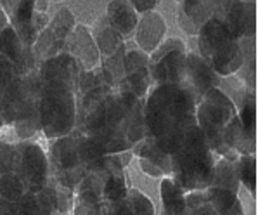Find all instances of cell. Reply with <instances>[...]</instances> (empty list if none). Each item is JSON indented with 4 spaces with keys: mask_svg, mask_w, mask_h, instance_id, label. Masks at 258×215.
<instances>
[{
    "mask_svg": "<svg viewBox=\"0 0 258 215\" xmlns=\"http://www.w3.org/2000/svg\"><path fill=\"white\" fill-rule=\"evenodd\" d=\"M101 215H154V205L144 193L128 188L125 196L106 206Z\"/></svg>",
    "mask_w": 258,
    "mask_h": 215,
    "instance_id": "7402d4cb",
    "label": "cell"
},
{
    "mask_svg": "<svg viewBox=\"0 0 258 215\" xmlns=\"http://www.w3.org/2000/svg\"><path fill=\"white\" fill-rule=\"evenodd\" d=\"M49 181L52 182V188L55 193V200H57V215H66L73 212V203H75V191H71L64 186H61L57 181H54L49 175Z\"/></svg>",
    "mask_w": 258,
    "mask_h": 215,
    "instance_id": "f1b7e54d",
    "label": "cell"
},
{
    "mask_svg": "<svg viewBox=\"0 0 258 215\" xmlns=\"http://www.w3.org/2000/svg\"><path fill=\"white\" fill-rule=\"evenodd\" d=\"M125 165L118 154H104L94 163L75 189L73 215H101L111 203L125 196Z\"/></svg>",
    "mask_w": 258,
    "mask_h": 215,
    "instance_id": "277c9868",
    "label": "cell"
},
{
    "mask_svg": "<svg viewBox=\"0 0 258 215\" xmlns=\"http://www.w3.org/2000/svg\"><path fill=\"white\" fill-rule=\"evenodd\" d=\"M75 26L77 23H75L73 13L68 7H61L50 19L49 26L38 35L31 47L37 66H40L43 61L54 58V56L66 52V43H68V38Z\"/></svg>",
    "mask_w": 258,
    "mask_h": 215,
    "instance_id": "30bf717a",
    "label": "cell"
},
{
    "mask_svg": "<svg viewBox=\"0 0 258 215\" xmlns=\"http://www.w3.org/2000/svg\"><path fill=\"white\" fill-rule=\"evenodd\" d=\"M165 31V19L156 11L139 16V23L136 28V33H134V40L137 43V49L149 56L153 50L158 49V45L163 40Z\"/></svg>",
    "mask_w": 258,
    "mask_h": 215,
    "instance_id": "d6986e66",
    "label": "cell"
},
{
    "mask_svg": "<svg viewBox=\"0 0 258 215\" xmlns=\"http://www.w3.org/2000/svg\"><path fill=\"white\" fill-rule=\"evenodd\" d=\"M198 50L203 61L220 78L237 73L243 63L239 40L217 18H212L200 28L196 35Z\"/></svg>",
    "mask_w": 258,
    "mask_h": 215,
    "instance_id": "52a82bcc",
    "label": "cell"
},
{
    "mask_svg": "<svg viewBox=\"0 0 258 215\" xmlns=\"http://www.w3.org/2000/svg\"><path fill=\"white\" fill-rule=\"evenodd\" d=\"M23 95H25L23 77L19 73H16L11 83L7 85V89L4 90L2 101H0V115H2L4 127L13 125L14 123L19 104H21V101H23Z\"/></svg>",
    "mask_w": 258,
    "mask_h": 215,
    "instance_id": "cb8c5ba5",
    "label": "cell"
},
{
    "mask_svg": "<svg viewBox=\"0 0 258 215\" xmlns=\"http://www.w3.org/2000/svg\"><path fill=\"white\" fill-rule=\"evenodd\" d=\"M149 77V56L137 47L132 50H126L125 61H123V78L116 90L134 94L139 99H146L151 89Z\"/></svg>",
    "mask_w": 258,
    "mask_h": 215,
    "instance_id": "5bb4252c",
    "label": "cell"
},
{
    "mask_svg": "<svg viewBox=\"0 0 258 215\" xmlns=\"http://www.w3.org/2000/svg\"><path fill=\"white\" fill-rule=\"evenodd\" d=\"M4 127V122H2V115H0V129Z\"/></svg>",
    "mask_w": 258,
    "mask_h": 215,
    "instance_id": "d590c367",
    "label": "cell"
},
{
    "mask_svg": "<svg viewBox=\"0 0 258 215\" xmlns=\"http://www.w3.org/2000/svg\"><path fill=\"white\" fill-rule=\"evenodd\" d=\"M49 23H50V18L45 13H35L33 14V26H35V31H37L38 35H40L42 31L49 26Z\"/></svg>",
    "mask_w": 258,
    "mask_h": 215,
    "instance_id": "d6a6232c",
    "label": "cell"
},
{
    "mask_svg": "<svg viewBox=\"0 0 258 215\" xmlns=\"http://www.w3.org/2000/svg\"><path fill=\"white\" fill-rule=\"evenodd\" d=\"M102 156L101 149L87 135L73 130L64 137L50 141L47 153L49 175L61 186L75 191L78 182Z\"/></svg>",
    "mask_w": 258,
    "mask_h": 215,
    "instance_id": "5b68a950",
    "label": "cell"
},
{
    "mask_svg": "<svg viewBox=\"0 0 258 215\" xmlns=\"http://www.w3.org/2000/svg\"><path fill=\"white\" fill-rule=\"evenodd\" d=\"M38 77L40 132L49 141L64 137L75 130L77 85L80 71L68 52H61L38 66Z\"/></svg>",
    "mask_w": 258,
    "mask_h": 215,
    "instance_id": "6da1fadb",
    "label": "cell"
},
{
    "mask_svg": "<svg viewBox=\"0 0 258 215\" xmlns=\"http://www.w3.org/2000/svg\"><path fill=\"white\" fill-rule=\"evenodd\" d=\"M130 4H132V7L136 9V13L139 16H142L146 13H153L158 6L156 0H134V2H130Z\"/></svg>",
    "mask_w": 258,
    "mask_h": 215,
    "instance_id": "1f68e13d",
    "label": "cell"
},
{
    "mask_svg": "<svg viewBox=\"0 0 258 215\" xmlns=\"http://www.w3.org/2000/svg\"><path fill=\"white\" fill-rule=\"evenodd\" d=\"M47 7H49V2H35V13H45Z\"/></svg>",
    "mask_w": 258,
    "mask_h": 215,
    "instance_id": "e575fe53",
    "label": "cell"
},
{
    "mask_svg": "<svg viewBox=\"0 0 258 215\" xmlns=\"http://www.w3.org/2000/svg\"><path fill=\"white\" fill-rule=\"evenodd\" d=\"M16 73H18V71H16L13 63L7 61V59L0 54V101H2L4 90L7 89V85L11 83V80L14 78Z\"/></svg>",
    "mask_w": 258,
    "mask_h": 215,
    "instance_id": "4dcf8cb0",
    "label": "cell"
},
{
    "mask_svg": "<svg viewBox=\"0 0 258 215\" xmlns=\"http://www.w3.org/2000/svg\"><path fill=\"white\" fill-rule=\"evenodd\" d=\"M23 85H25V95H23V101L19 104L13 127L19 141H31V137L40 134V115H38L40 77H38V70L25 75Z\"/></svg>",
    "mask_w": 258,
    "mask_h": 215,
    "instance_id": "7c38bea8",
    "label": "cell"
},
{
    "mask_svg": "<svg viewBox=\"0 0 258 215\" xmlns=\"http://www.w3.org/2000/svg\"><path fill=\"white\" fill-rule=\"evenodd\" d=\"M25 193L26 191L23 188L21 181H19L14 172L0 175V200L18 203Z\"/></svg>",
    "mask_w": 258,
    "mask_h": 215,
    "instance_id": "83f0119b",
    "label": "cell"
},
{
    "mask_svg": "<svg viewBox=\"0 0 258 215\" xmlns=\"http://www.w3.org/2000/svg\"><path fill=\"white\" fill-rule=\"evenodd\" d=\"M106 19L109 26L116 31L123 40H128L136 33V28L139 23V14L132 7V4L121 0V2H109L108 11H106Z\"/></svg>",
    "mask_w": 258,
    "mask_h": 215,
    "instance_id": "44dd1931",
    "label": "cell"
},
{
    "mask_svg": "<svg viewBox=\"0 0 258 215\" xmlns=\"http://www.w3.org/2000/svg\"><path fill=\"white\" fill-rule=\"evenodd\" d=\"M185 65H187V78H185V87L192 94L196 104L205 97L206 92L212 89H218L220 85V77L203 61L196 50H187L185 56Z\"/></svg>",
    "mask_w": 258,
    "mask_h": 215,
    "instance_id": "9a60e30c",
    "label": "cell"
},
{
    "mask_svg": "<svg viewBox=\"0 0 258 215\" xmlns=\"http://www.w3.org/2000/svg\"><path fill=\"white\" fill-rule=\"evenodd\" d=\"M184 215H244L236 193L218 188L185 193Z\"/></svg>",
    "mask_w": 258,
    "mask_h": 215,
    "instance_id": "8fae6325",
    "label": "cell"
},
{
    "mask_svg": "<svg viewBox=\"0 0 258 215\" xmlns=\"http://www.w3.org/2000/svg\"><path fill=\"white\" fill-rule=\"evenodd\" d=\"M185 56H187V47L180 38L172 37L161 42L158 49L149 54L151 85L185 87V78H187Z\"/></svg>",
    "mask_w": 258,
    "mask_h": 215,
    "instance_id": "ba28073f",
    "label": "cell"
},
{
    "mask_svg": "<svg viewBox=\"0 0 258 215\" xmlns=\"http://www.w3.org/2000/svg\"><path fill=\"white\" fill-rule=\"evenodd\" d=\"M239 174H237V160H229V158H217L215 167H213L212 182L208 188H218L236 193L239 191Z\"/></svg>",
    "mask_w": 258,
    "mask_h": 215,
    "instance_id": "d4e9b609",
    "label": "cell"
},
{
    "mask_svg": "<svg viewBox=\"0 0 258 215\" xmlns=\"http://www.w3.org/2000/svg\"><path fill=\"white\" fill-rule=\"evenodd\" d=\"M196 123L217 158L237 160L251 154L236 106L220 89H212L196 106Z\"/></svg>",
    "mask_w": 258,
    "mask_h": 215,
    "instance_id": "3957f363",
    "label": "cell"
},
{
    "mask_svg": "<svg viewBox=\"0 0 258 215\" xmlns=\"http://www.w3.org/2000/svg\"><path fill=\"white\" fill-rule=\"evenodd\" d=\"M161 215H184L185 213V193L170 177H163L160 184Z\"/></svg>",
    "mask_w": 258,
    "mask_h": 215,
    "instance_id": "484cf974",
    "label": "cell"
},
{
    "mask_svg": "<svg viewBox=\"0 0 258 215\" xmlns=\"http://www.w3.org/2000/svg\"><path fill=\"white\" fill-rule=\"evenodd\" d=\"M215 18L237 38L256 37V2H217Z\"/></svg>",
    "mask_w": 258,
    "mask_h": 215,
    "instance_id": "4fadbf2b",
    "label": "cell"
},
{
    "mask_svg": "<svg viewBox=\"0 0 258 215\" xmlns=\"http://www.w3.org/2000/svg\"><path fill=\"white\" fill-rule=\"evenodd\" d=\"M13 172L18 175L26 193H38L45 186L49 179V162H47V153L38 142H16Z\"/></svg>",
    "mask_w": 258,
    "mask_h": 215,
    "instance_id": "9c48e42d",
    "label": "cell"
},
{
    "mask_svg": "<svg viewBox=\"0 0 258 215\" xmlns=\"http://www.w3.org/2000/svg\"><path fill=\"white\" fill-rule=\"evenodd\" d=\"M19 215H57V200L52 182L47 179L38 193H25L18 201Z\"/></svg>",
    "mask_w": 258,
    "mask_h": 215,
    "instance_id": "ffe728a7",
    "label": "cell"
},
{
    "mask_svg": "<svg viewBox=\"0 0 258 215\" xmlns=\"http://www.w3.org/2000/svg\"><path fill=\"white\" fill-rule=\"evenodd\" d=\"M14 163V144L0 141V175L13 172Z\"/></svg>",
    "mask_w": 258,
    "mask_h": 215,
    "instance_id": "f546056e",
    "label": "cell"
},
{
    "mask_svg": "<svg viewBox=\"0 0 258 215\" xmlns=\"http://www.w3.org/2000/svg\"><path fill=\"white\" fill-rule=\"evenodd\" d=\"M66 52L73 58L78 71H90L99 66V50L90 30L85 25H77L71 31L68 43H66Z\"/></svg>",
    "mask_w": 258,
    "mask_h": 215,
    "instance_id": "2e32d148",
    "label": "cell"
},
{
    "mask_svg": "<svg viewBox=\"0 0 258 215\" xmlns=\"http://www.w3.org/2000/svg\"><path fill=\"white\" fill-rule=\"evenodd\" d=\"M0 7L6 13L9 25L13 26L16 35L25 47H33L38 33L33 26V14H35V2L25 0V2H0Z\"/></svg>",
    "mask_w": 258,
    "mask_h": 215,
    "instance_id": "e0dca14e",
    "label": "cell"
},
{
    "mask_svg": "<svg viewBox=\"0 0 258 215\" xmlns=\"http://www.w3.org/2000/svg\"><path fill=\"white\" fill-rule=\"evenodd\" d=\"M94 40H95V45H97V50H99V63L102 59H108L111 56H114L118 50H121L123 47H126L125 40L109 26L108 19L101 18V21L95 25L94 28Z\"/></svg>",
    "mask_w": 258,
    "mask_h": 215,
    "instance_id": "603a6c76",
    "label": "cell"
},
{
    "mask_svg": "<svg viewBox=\"0 0 258 215\" xmlns=\"http://www.w3.org/2000/svg\"><path fill=\"white\" fill-rule=\"evenodd\" d=\"M196 101L182 85H154L144 99V139L172 160L190 127L196 125Z\"/></svg>",
    "mask_w": 258,
    "mask_h": 215,
    "instance_id": "7a4b0ae2",
    "label": "cell"
},
{
    "mask_svg": "<svg viewBox=\"0 0 258 215\" xmlns=\"http://www.w3.org/2000/svg\"><path fill=\"white\" fill-rule=\"evenodd\" d=\"M237 174L239 182L249 189V193L255 196L256 193V154H246L237 158Z\"/></svg>",
    "mask_w": 258,
    "mask_h": 215,
    "instance_id": "4316f807",
    "label": "cell"
},
{
    "mask_svg": "<svg viewBox=\"0 0 258 215\" xmlns=\"http://www.w3.org/2000/svg\"><path fill=\"white\" fill-rule=\"evenodd\" d=\"M215 162L217 156L196 123L190 127L178 148L173 151L170 179L184 193L203 191L212 182Z\"/></svg>",
    "mask_w": 258,
    "mask_h": 215,
    "instance_id": "8992f818",
    "label": "cell"
},
{
    "mask_svg": "<svg viewBox=\"0 0 258 215\" xmlns=\"http://www.w3.org/2000/svg\"><path fill=\"white\" fill-rule=\"evenodd\" d=\"M215 13H217V2H201V0L180 2L177 7L178 25H180L185 35L196 37L200 28L208 19L215 18Z\"/></svg>",
    "mask_w": 258,
    "mask_h": 215,
    "instance_id": "ac0fdd59",
    "label": "cell"
},
{
    "mask_svg": "<svg viewBox=\"0 0 258 215\" xmlns=\"http://www.w3.org/2000/svg\"><path fill=\"white\" fill-rule=\"evenodd\" d=\"M139 165H141L142 172L149 174L151 177H165V174L161 172V170L158 169L156 165H153V163H149V162H146V160H139Z\"/></svg>",
    "mask_w": 258,
    "mask_h": 215,
    "instance_id": "836d02e7",
    "label": "cell"
}]
</instances>
